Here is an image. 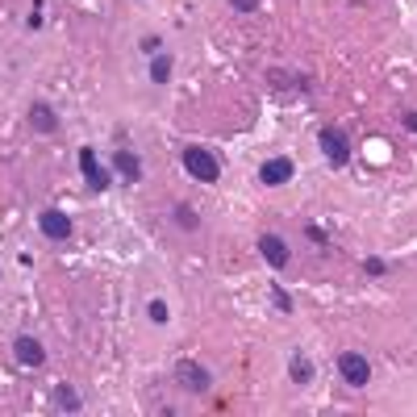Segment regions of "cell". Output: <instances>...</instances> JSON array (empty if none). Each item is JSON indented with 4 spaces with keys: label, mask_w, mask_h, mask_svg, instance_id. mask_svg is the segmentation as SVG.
I'll list each match as a JSON object with an SVG mask.
<instances>
[{
    "label": "cell",
    "mask_w": 417,
    "mask_h": 417,
    "mask_svg": "<svg viewBox=\"0 0 417 417\" xmlns=\"http://www.w3.org/2000/svg\"><path fill=\"white\" fill-rule=\"evenodd\" d=\"M184 167H188V175L200 180V184H217V175H221L217 159H213L209 150H200V146H188V150H184Z\"/></svg>",
    "instance_id": "cell-1"
},
{
    "label": "cell",
    "mask_w": 417,
    "mask_h": 417,
    "mask_svg": "<svg viewBox=\"0 0 417 417\" xmlns=\"http://www.w3.org/2000/svg\"><path fill=\"white\" fill-rule=\"evenodd\" d=\"M338 372H343V380H347L351 388H363V384L372 380V368H368V359H363V355H355V351H347V355L338 359Z\"/></svg>",
    "instance_id": "cell-2"
},
{
    "label": "cell",
    "mask_w": 417,
    "mask_h": 417,
    "mask_svg": "<svg viewBox=\"0 0 417 417\" xmlns=\"http://www.w3.org/2000/svg\"><path fill=\"white\" fill-rule=\"evenodd\" d=\"M175 380H180L188 393H209V384H213L209 372H205L200 363H192V359H180V363H175Z\"/></svg>",
    "instance_id": "cell-3"
},
{
    "label": "cell",
    "mask_w": 417,
    "mask_h": 417,
    "mask_svg": "<svg viewBox=\"0 0 417 417\" xmlns=\"http://www.w3.org/2000/svg\"><path fill=\"white\" fill-rule=\"evenodd\" d=\"M79 171H84V180H88L92 192H104V188H109V171L96 163V150H92V146L79 150Z\"/></svg>",
    "instance_id": "cell-4"
},
{
    "label": "cell",
    "mask_w": 417,
    "mask_h": 417,
    "mask_svg": "<svg viewBox=\"0 0 417 417\" xmlns=\"http://www.w3.org/2000/svg\"><path fill=\"white\" fill-rule=\"evenodd\" d=\"M38 226H42V234H46L50 242H67V238H71V217H67L63 209H46V213L38 217Z\"/></svg>",
    "instance_id": "cell-5"
},
{
    "label": "cell",
    "mask_w": 417,
    "mask_h": 417,
    "mask_svg": "<svg viewBox=\"0 0 417 417\" xmlns=\"http://www.w3.org/2000/svg\"><path fill=\"white\" fill-rule=\"evenodd\" d=\"M322 155H326L334 167H343V163L351 159V146H347V138H343L338 129H322Z\"/></svg>",
    "instance_id": "cell-6"
},
{
    "label": "cell",
    "mask_w": 417,
    "mask_h": 417,
    "mask_svg": "<svg viewBox=\"0 0 417 417\" xmlns=\"http://www.w3.org/2000/svg\"><path fill=\"white\" fill-rule=\"evenodd\" d=\"M13 351H17V363H21V368H42V363H46L42 343H38V338H29V334H21V338L13 343Z\"/></svg>",
    "instance_id": "cell-7"
},
{
    "label": "cell",
    "mask_w": 417,
    "mask_h": 417,
    "mask_svg": "<svg viewBox=\"0 0 417 417\" xmlns=\"http://www.w3.org/2000/svg\"><path fill=\"white\" fill-rule=\"evenodd\" d=\"M259 180H263L267 188L288 184V180H292V159H267V163L259 167Z\"/></svg>",
    "instance_id": "cell-8"
},
{
    "label": "cell",
    "mask_w": 417,
    "mask_h": 417,
    "mask_svg": "<svg viewBox=\"0 0 417 417\" xmlns=\"http://www.w3.org/2000/svg\"><path fill=\"white\" fill-rule=\"evenodd\" d=\"M259 255H263L272 267H284V263H288V242L276 238V234H263V238H259Z\"/></svg>",
    "instance_id": "cell-9"
},
{
    "label": "cell",
    "mask_w": 417,
    "mask_h": 417,
    "mask_svg": "<svg viewBox=\"0 0 417 417\" xmlns=\"http://www.w3.org/2000/svg\"><path fill=\"white\" fill-rule=\"evenodd\" d=\"M29 125H33L38 134H54V129H58V117H54L50 104H29Z\"/></svg>",
    "instance_id": "cell-10"
},
{
    "label": "cell",
    "mask_w": 417,
    "mask_h": 417,
    "mask_svg": "<svg viewBox=\"0 0 417 417\" xmlns=\"http://www.w3.org/2000/svg\"><path fill=\"white\" fill-rule=\"evenodd\" d=\"M113 167H117L129 184L142 180V163H138V155H129V150H117V155H113Z\"/></svg>",
    "instance_id": "cell-11"
},
{
    "label": "cell",
    "mask_w": 417,
    "mask_h": 417,
    "mask_svg": "<svg viewBox=\"0 0 417 417\" xmlns=\"http://www.w3.org/2000/svg\"><path fill=\"white\" fill-rule=\"evenodd\" d=\"M150 79H155V84H167V79H171V54H155V63H150Z\"/></svg>",
    "instance_id": "cell-12"
},
{
    "label": "cell",
    "mask_w": 417,
    "mask_h": 417,
    "mask_svg": "<svg viewBox=\"0 0 417 417\" xmlns=\"http://www.w3.org/2000/svg\"><path fill=\"white\" fill-rule=\"evenodd\" d=\"M292 380H297V384H309V380H313V363H309L305 355L292 359Z\"/></svg>",
    "instance_id": "cell-13"
},
{
    "label": "cell",
    "mask_w": 417,
    "mask_h": 417,
    "mask_svg": "<svg viewBox=\"0 0 417 417\" xmlns=\"http://www.w3.org/2000/svg\"><path fill=\"white\" fill-rule=\"evenodd\" d=\"M58 405H63V409H71V414H75V409H79V393H75V388H71V384H63V388H58Z\"/></svg>",
    "instance_id": "cell-14"
},
{
    "label": "cell",
    "mask_w": 417,
    "mask_h": 417,
    "mask_svg": "<svg viewBox=\"0 0 417 417\" xmlns=\"http://www.w3.org/2000/svg\"><path fill=\"white\" fill-rule=\"evenodd\" d=\"M146 313H150V322H155V326H167V317H171L163 301H150V309H146Z\"/></svg>",
    "instance_id": "cell-15"
},
{
    "label": "cell",
    "mask_w": 417,
    "mask_h": 417,
    "mask_svg": "<svg viewBox=\"0 0 417 417\" xmlns=\"http://www.w3.org/2000/svg\"><path fill=\"white\" fill-rule=\"evenodd\" d=\"M175 217H180V226H184V230H196V213H192L188 205H180V209H175Z\"/></svg>",
    "instance_id": "cell-16"
},
{
    "label": "cell",
    "mask_w": 417,
    "mask_h": 417,
    "mask_svg": "<svg viewBox=\"0 0 417 417\" xmlns=\"http://www.w3.org/2000/svg\"><path fill=\"white\" fill-rule=\"evenodd\" d=\"M272 297H276V305H280V309H284V313H292V297H288V292H284V288H280V284H276V288H272Z\"/></svg>",
    "instance_id": "cell-17"
},
{
    "label": "cell",
    "mask_w": 417,
    "mask_h": 417,
    "mask_svg": "<svg viewBox=\"0 0 417 417\" xmlns=\"http://www.w3.org/2000/svg\"><path fill=\"white\" fill-rule=\"evenodd\" d=\"M230 4H234L238 13H255V8H259V0H230Z\"/></svg>",
    "instance_id": "cell-18"
},
{
    "label": "cell",
    "mask_w": 417,
    "mask_h": 417,
    "mask_svg": "<svg viewBox=\"0 0 417 417\" xmlns=\"http://www.w3.org/2000/svg\"><path fill=\"white\" fill-rule=\"evenodd\" d=\"M363 267H368V272H372V276H384V263H380V259H368V263H363Z\"/></svg>",
    "instance_id": "cell-19"
},
{
    "label": "cell",
    "mask_w": 417,
    "mask_h": 417,
    "mask_svg": "<svg viewBox=\"0 0 417 417\" xmlns=\"http://www.w3.org/2000/svg\"><path fill=\"white\" fill-rule=\"evenodd\" d=\"M405 125H409V129L417 134V113H409V117H405Z\"/></svg>",
    "instance_id": "cell-20"
}]
</instances>
